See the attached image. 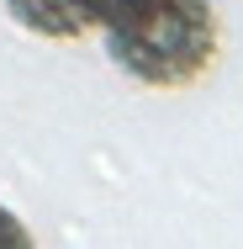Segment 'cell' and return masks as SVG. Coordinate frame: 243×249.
Segmentation results:
<instances>
[{
	"instance_id": "cell-1",
	"label": "cell",
	"mask_w": 243,
	"mask_h": 249,
	"mask_svg": "<svg viewBox=\"0 0 243 249\" xmlns=\"http://www.w3.org/2000/svg\"><path fill=\"white\" fill-rule=\"evenodd\" d=\"M111 58L143 85H191L217 53V16L206 0H143L106 21Z\"/></svg>"
},
{
	"instance_id": "cell-2",
	"label": "cell",
	"mask_w": 243,
	"mask_h": 249,
	"mask_svg": "<svg viewBox=\"0 0 243 249\" xmlns=\"http://www.w3.org/2000/svg\"><path fill=\"white\" fill-rule=\"evenodd\" d=\"M5 5H11V16H16L27 32H37V37H80V32L100 27L96 21V0H5Z\"/></svg>"
}]
</instances>
